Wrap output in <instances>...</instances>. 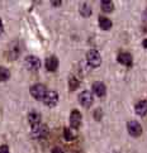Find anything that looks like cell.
Wrapping results in <instances>:
<instances>
[{
    "instance_id": "2e32d148",
    "label": "cell",
    "mask_w": 147,
    "mask_h": 153,
    "mask_svg": "<svg viewBox=\"0 0 147 153\" xmlns=\"http://www.w3.org/2000/svg\"><path fill=\"white\" fill-rule=\"evenodd\" d=\"M100 5H101V9L104 10L105 13H110L114 9V4L110 1V0H104V1L100 3Z\"/></svg>"
},
{
    "instance_id": "7c38bea8",
    "label": "cell",
    "mask_w": 147,
    "mask_h": 153,
    "mask_svg": "<svg viewBox=\"0 0 147 153\" xmlns=\"http://www.w3.org/2000/svg\"><path fill=\"white\" fill-rule=\"evenodd\" d=\"M134 110H136V113H137L138 115H141V117L146 115V114H147V101H145V100L140 101L137 105H136Z\"/></svg>"
},
{
    "instance_id": "ba28073f",
    "label": "cell",
    "mask_w": 147,
    "mask_h": 153,
    "mask_svg": "<svg viewBox=\"0 0 147 153\" xmlns=\"http://www.w3.org/2000/svg\"><path fill=\"white\" fill-rule=\"evenodd\" d=\"M70 124L74 129H78L81 124V114L78 110H74L70 114Z\"/></svg>"
},
{
    "instance_id": "7402d4cb",
    "label": "cell",
    "mask_w": 147,
    "mask_h": 153,
    "mask_svg": "<svg viewBox=\"0 0 147 153\" xmlns=\"http://www.w3.org/2000/svg\"><path fill=\"white\" fill-rule=\"evenodd\" d=\"M52 153H63V151L61 148H58V147H56V148L52 149Z\"/></svg>"
},
{
    "instance_id": "ac0fdd59",
    "label": "cell",
    "mask_w": 147,
    "mask_h": 153,
    "mask_svg": "<svg viewBox=\"0 0 147 153\" xmlns=\"http://www.w3.org/2000/svg\"><path fill=\"white\" fill-rule=\"evenodd\" d=\"M63 134H65V139L66 140H72L75 138V134L72 132V129H70V128H65L63 129Z\"/></svg>"
},
{
    "instance_id": "d4e9b609",
    "label": "cell",
    "mask_w": 147,
    "mask_h": 153,
    "mask_svg": "<svg viewBox=\"0 0 147 153\" xmlns=\"http://www.w3.org/2000/svg\"><path fill=\"white\" fill-rule=\"evenodd\" d=\"M142 46H143L145 48H147V39H145V41H143V43H142Z\"/></svg>"
},
{
    "instance_id": "603a6c76",
    "label": "cell",
    "mask_w": 147,
    "mask_h": 153,
    "mask_svg": "<svg viewBox=\"0 0 147 153\" xmlns=\"http://www.w3.org/2000/svg\"><path fill=\"white\" fill-rule=\"evenodd\" d=\"M51 4L53 5V7H60V5H61L62 3H61V1H52Z\"/></svg>"
},
{
    "instance_id": "d6986e66",
    "label": "cell",
    "mask_w": 147,
    "mask_h": 153,
    "mask_svg": "<svg viewBox=\"0 0 147 153\" xmlns=\"http://www.w3.org/2000/svg\"><path fill=\"white\" fill-rule=\"evenodd\" d=\"M69 85H70V90H76L79 87V80L76 77H70Z\"/></svg>"
},
{
    "instance_id": "6da1fadb",
    "label": "cell",
    "mask_w": 147,
    "mask_h": 153,
    "mask_svg": "<svg viewBox=\"0 0 147 153\" xmlns=\"http://www.w3.org/2000/svg\"><path fill=\"white\" fill-rule=\"evenodd\" d=\"M46 87L41 85V84H37L34 86L31 87V95L34 97L37 100H43L45 99V95H46Z\"/></svg>"
},
{
    "instance_id": "9c48e42d",
    "label": "cell",
    "mask_w": 147,
    "mask_h": 153,
    "mask_svg": "<svg viewBox=\"0 0 147 153\" xmlns=\"http://www.w3.org/2000/svg\"><path fill=\"white\" fill-rule=\"evenodd\" d=\"M93 91H94V94L95 95H98L99 97H101V96H104L105 95V85L103 84V82H100V81H96V82H94L93 84Z\"/></svg>"
},
{
    "instance_id": "7a4b0ae2",
    "label": "cell",
    "mask_w": 147,
    "mask_h": 153,
    "mask_svg": "<svg viewBox=\"0 0 147 153\" xmlns=\"http://www.w3.org/2000/svg\"><path fill=\"white\" fill-rule=\"evenodd\" d=\"M48 133V128L47 125L45 124H36L32 127V135L34 137V138H45Z\"/></svg>"
},
{
    "instance_id": "52a82bcc",
    "label": "cell",
    "mask_w": 147,
    "mask_h": 153,
    "mask_svg": "<svg viewBox=\"0 0 147 153\" xmlns=\"http://www.w3.org/2000/svg\"><path fill=\"white\" fill-rule=\"evenodd\" d=\"M79 101L84 108H89L93 104V95L90 91H83L79 95Z\"/></svg>"
},
{
    "instance_id": "484cf974",
    "label": "cell",
    "mask_w": 147,
    "mask_h": 153,
    "mask_svg": "<svg viewBox=\"0 0 147 153\" xmlns=\"http://www.w3.org/2000/svg\"><path fill=\"white\" fill-rule=\"evenodd\" d=\"M143 15H145V17H146V18H147V9H146V10H145V14H143Z\"/></svg>"
},
{
    "instance_id": "30bf717a",
    "label": "cell",
    "mask_w": 147,
    "mask_h": 153,
    "mask_svg": "<svg viewBox=\"0 0 147 153\" xmlns=\"http://www.w3.org/2000/svg\"><path fill=\"white\" fill-rule=\"evenodd\" d=\"M58 67V59L57 57L55 56H51V57H48L46 59V68L48 71H51V72H53V71H56Z\"/></svg>"
},
{
    "instance_id": "3957f363",
    "label": "cell",
    "mask_w": 147,
    "mask_h": 153,
    "mask_svg": "<svg viewBox=\"0 0 147 153\" xmlns=\"http://www.w3.org/2000/svg\"><path fill=\"white\" fill-rule=\"evenodd\" d=\"M86 58H88V62L91 67H98L99 65L101 63V58H100V54L98 51L95 50H91L88 52V56H86Z\"/></svg>"
},
{
    "instance_id": "8fae6325",
    "label": "cell",
    "mask_w": 147,
    "mask_h": 153,
    "mask_svg": "<svg viewBox=\"0 0 147 153\" xmlns=\"http://www.w3.org/2000/svg\"><path fill=\"white\" fill-rule=\"evenodd\" d=\"M118 61L121 62L122 65H124V66H132V56H131L129 53L124 52V53H119L118 56Z\"/></svg>"
},
{
    "instance_id": "277c9868",
    "label": "cell",
    "mask_w": 147,
    "mask_h": 153,
    "mask_svg": "<svg viewBox=\"0 0 147 153\" xmlns=\"http://www.w3.org/2000/svg\"><path fill=\"white\" fill-rule=\"evenodd\" d=\"M127 129H128V133L132 135V137H140L141 133H142V127L138 122L136 120H131L127 125Z\"/></svg>"
},
{
    "instance_id": "9a60e30c",
    "label": "cell",
    "mask_w": 147,
    "mask_h": 153,
    "mask_svg": "<svg viewBox=\"0 0 147 153\" xmlns=\"http://www.w3.org/2000/svg\"><path fill=\"white\" fill-rule=\"evenodd\" d=\"M40 119H41V115L38 113L36 111H32L29 113V115H28V120H29V123L32 124V127L36 124H40Z\"/></svg>"
},
{
    "instance_id": "5bb4252c",
    "label": "cell",
    "mask_w": 147,
    "mask_h": 153,
    "mask_svg": "<svg viewBox=\"0 0 147 153\" xmlns=\"http://www.w3.org/2000/svg\"><path fill=\"white\" fill-rule=\"evenodd\" d=\"M80 14L83 15L84 18H88L90 17V14H91V8H90V5L89 4H81V7H80Z\"/></svg>"
},
{
    "instance_id": "ffe728a7",
    "label": "cell",
    "mask_w": 147,
    "mask_h": 153,
    "mask_svg": "<svg viewBox=\"0 0 147 153\" xmlns=\"http://www.w3.org/2000/svg\"><path fill=\"white\" fill-rule=\"evenodd\" d=\"M0 153H9L8 146H0Z\"/></svg>"
},
{
    "instance_id": "4fadbf2b",
    "label": "cell",
    "mask_w": 147,
    "mask_h": 153,
    "mask_svg": "<svg viewBox=\"0 0 147 153\" xmlns=\"http://www.w3.org/2000/svg\"><path fill=\"white\" fill-rule=\"evenodd\" d=\"M99 25H100L101 29L109 30L112 28V22L108 18H105V17H99Z\"/></svg>"
},
{
    "instance_id": "e0dca14e",
    "label": "cell",
    "mask_w": 147,
    "mask_h": 153,
    "mask_svg": "<svg viewBox=\"0 0 147 153\" xmlns=\"http://www.w3.org/2000/svg\"><path fill=\"white\" fill-rule=\"evenodd\" d=\"M9 77H10L9 70L5 67H0V82H1V81H7Z\"/></svg>"
},
{
    "instance_id": "5b68a950",
    "label": "cell",
    "mask_w": 147,
    "mask_h": 153,
    "mask_svg": "<svg viewBox=\"0 0 147 153\" xmlns=\"http://www.w3.org/2000/svg\"><path fill=\"white\" fill-rule=\"evenodd\" d=\"M57 101H58V94L56 91H47L46 92L43 102H45L47 106H55Z\"/></svg>"
},
{
    "instance_id": "8992f818",
    "label": "cell",
    "mask_w": 147,
    "mask_h": 153,
    "mask_svg": "<svg viewBox=\"0 0 147 153\" xmlns=\"http://www.w3.org/2000/svg\"><path fill=\"white\" fill-rule=\"evenodd\" d=\"M25 67L29 71H37L41 67V61L34 56H28L25 58Z\"/></svg>"
},
{
    "instance_id": "cb8c5ba5",
    "label": "cell",
    "mask_w": 147,
    "mask_h": 153,
    "mask_svg": "<svg viewBox=\"0 0 147 153\" xmlns=\"http://www.w3.org/2000/svg\"><path fill=\"white\" fill-rule=\"evenodd\" d=\"M3 33V22H1V19H0V34Z\"/></svg>"
},
{
    "instance_id": "44dd1931",
    "label": "cell",
    "mask_w": 147,
    "mask_h": 153,
    "mask_svg": "<svg viewBox=\"0 0 147 153\" xmlns=\"http://www.w3.org/2000/svg\"><path fill=\"white\" fill-rule=\"evenodd\" d=\"M100 115H101V110H100V109H96V114H95V118H96V120H99L100 119Z\"/></svg>"
}]
</instances>
